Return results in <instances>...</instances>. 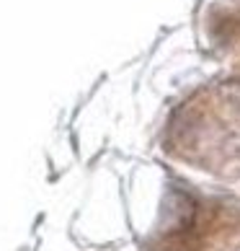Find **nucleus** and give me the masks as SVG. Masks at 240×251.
Segmentation results:
<instances>
[{"mask_svg":"<svg viewBox=\"0 0 240 251\" xmlns=\"http://www.w3.org/2000/svg\"><path fill=\"white\" fill-rule=\"evenodd\" d=\"M219 94H222L227 101H233V104H238V106H240V78L225 80L222 86H219Z\"/></svg>","mask_w":240,"mask_h":251,"instance_id":"nucleus-1","label":"nucleus"}]
</instances>
